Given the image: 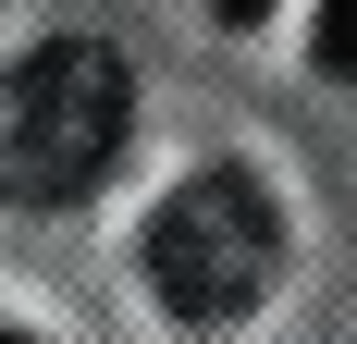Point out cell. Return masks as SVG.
Wrapping results in <instances>:
<instances>
[{
  "label": "cell",
  "instance_id": "obj_1",
  "mask_svg": "<svg viewBox=\"0 0 357 344\" xmlns=\"http://www.w3.org/2000/svg\"><path fill=\"white\" fill-rule=\"evenodd\" d=\"M123 123H136L123 49H99V37L25 49V62L0 74V197H13V209L86 197V185L111 172V148H123Z\"/></svg>",
  "mask_w": 357,
  "mask_h": 344
},
{
  "label": "cell",
  "instance_id": "obj_2",
  "mask_svg": "<svg viewBox=\"0 0 357 344\" xmlns=\"http://www.w3.org/2000/svg\"><path fill=\"white\" fill-rule=\"evenodd\" d=\"M148 283L173 320H247L271 283H284V221L259 197V172H197L160 197L148 221Z\"/></svg>",
  "mask_w": 357,
  "mask_h": 344
},
{
  "label": "cell",
  "instance_id": "obj_3",
  "mask_svg": "<svg viewBox=\"0 0 357 344\" xmlns=\"http://www.w3.org/2000/svg\"><path fill=\"white\" fill-rule=\"evenodd\" d=\"M321 62L357 74V0H321Z\"/></svg>",
  "mask_w": 357,
  "mask_h": 344
},
{
  "label": "cell",
  "instance_id": "obj_4",
  "mask_svg": "<svg viewBox=\"0 0 357 344\" xmlns=\"http://www.w3.org/2000/svg\"><path fill=\"white\" fill-rule=\"evenodd\" d=\"M259 13H271V0H222V25H259Z\"/></svg>",
  "mask_w": 357,
  "mask_h": 344
},
{
  "label": "cell",
  "instance_id": "obj_5",
  "mask_svg": "<svg viewBox=\"0 0 357 344\" xmlns=\"http://www.w3.org/2000/svg\"><path fill=\"white\" fill-rule=\"evenodd\" d=\"M0 344H25V332H0Z\"/></svg>",
  "mask_w": 357,
  "mask_h": 344
}]
</instances>
